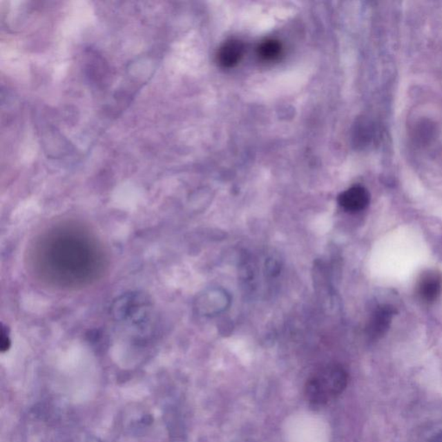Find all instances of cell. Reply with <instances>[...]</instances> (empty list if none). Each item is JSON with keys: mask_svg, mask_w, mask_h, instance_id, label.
I'll list each match as a JSON object with an SVG mask.
<instances>
[{"mask_svg": "<svg viewBox=\"0 0 442 442\" xmlns=\"http://www.w3.org/2000/svg\"><path fill=\"white\" fill-rule=\"evenodd\" d=\"M347 385V373L341 366L328 365L307 382V398L314 404L327 403L340 395Z\"/></svg>", "mask_w": 442, "mask_h": 442, "instance_id": "1", "label": "cell"}, {"mask_svg": "<svg viewBox=\"0 0 442 442\" xmlns=\"http://www.w3.org/2000/svg\"><path fill=\"white\" fill-rule=\"evenodd\" d=\"M231 296L222 288H210L203 291L196 300L195 307L200 316H219L231 305Z\"/></svg>", "mask_w": 442, "mask_h": 442, "instance_id": "2", "label": "cell"}, {"mask_svg": "<svg viewBox=\"0 0 442 442\" xmlns=\"http://www.w3.org/2000/svg\"><path fill=\"white\" fill-rule=\"evenodd\" d=\"M338 202L342 209L347 212H359L369 205V193L364 186H354L341 193Z\"/></svg>", "mask_w": 442, "mask_h": 442, "instance_id": "3", "label": "cell"}, {"mask_svg": "<svg viewBox=\"0 0 442 442\" xmlns=\"http://www.w3.org/2000/svg\"><path fill=\"white\" fill-rule=\"evenodd\" d=\"M418 294L427 303L435 302L442 291V276L440 273L428 271L421 275L418 282Z\"/></svg>", "mask_w": 442, "mask_h": 442, "instance_id": "4", "label": "cell"}, {"mask_svg": "<svg viewBox=\"0 0 442 442\" xmlns=\"http://www.w3.org/2000/svg\"><path fill=\"white\" fill-rule=\"evenodd\" d=\"M394 309L392 307L382 306L372 314L368 326V333L373 338H378L386 333L392 323Z\"/></svg>", "mask_w": 442, "mask_h": 442, "instance_id": "5", "label": "cell"}, {"mask_svg": "<svg viewBox=\"0 0 442 442\" xmlns=\"http://www.w3.org/2000/svg\"><path fill=\"white\" fill-rule=\"evenodd\" d=\"M244 54V45L240 41H227L218 53V61L223 68H233L240 61Z\"/></svg>", "mask_w": 442, "mask_h": 442, "instance_id": "6", "label": "cell"}, {"mask_svg": "<svg viewBox=\"0 0 442 442\" xmlns=\"http://www.w3.org/2000/svg\"><path fill=\"white\" fill-rule=\"evenodd\" d=\"M281 44L278 41L267 40L261 44L258 48V55L266 61L275 60L281 54Z\"/></svg>", "mask_w": 442, "mask_h": 442, "instance_id": "7", "label": "cell"}, {"mask_svg": "<svg viewBox=\"0 0 442 442\" xmlns=\"http://www.w3.org/2000/svg\"><path fill=\"white\" fill-rule=\"evenodd\" d=\"M8 330H6L5 327H2V336H1V348L2 350H7L9 348L10 340L9 338V334L7 333Z\"/></svg>", "mask_w": 442, "mask_h": 442, "instance_id": "8", "label": "cell"}]
</instances>
